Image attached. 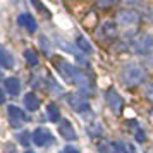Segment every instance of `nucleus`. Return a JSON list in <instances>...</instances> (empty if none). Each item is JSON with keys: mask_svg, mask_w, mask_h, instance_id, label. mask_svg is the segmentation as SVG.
<instances>
[{"mask_svg": "<svg viewBox=\"0 0 153 153\" xmlns=\"http://www.w3.org/2000/svg\"><path fill=\"white\" fill-rule=\"evenodd\" d=\"M107 103H108V107L114 110V114H120L122 105H124V100H122V97L115 91V88H110V90L107 91Z\"/></svg>", "mask_w": 153, "mask_h": 153, "instance_id": "obj_6", "label": "nucleus"}, {"mask_svg": "<svg viewBox=\"0 0 153 153\" xmlns=\"http://www.w3.org/2000/svg\"><path fill=\"white\" fill-rule=\"evenodd\" d=\"M17 22H19V26H22V28H26L29 31V33H35L36 31V21L35 17L31 14H21L19 16V19H17Z\"/></svg>", "mask_w": 153, "mask_h": 153, "instance_id": "obj_8", "label": "nucleus"}, {"mask_svg": "<svg viewBox=\"0 0 153 153\" xmlns=\"http://www.w3.org/2000/svg\"><path fill=\"white\" fill-rule=\"evenodd\" d=\"M5 90H7V93H10L12 97L19 95V91H21V83H19V79L9 77L7 81H5Z\"/></svg>", "mask_w": 153, "mask_h": 153, "instance_id": "obj_12", "label": "nucleus"}, {"mask_svg": "<svg viewBox=\"0 0 153 153\" xmlns=\"http://www.w3.org/2000/svg\"><path fill=\"white\" fill-rule=\"evenodd\" d=\"M24 107H26V110H29V112L38 110V107H40V100H38V97L33 95V93L24 95Z\"/></svg>", "mask_w": 153, "mask_h": 153, "instance_id": "obj_11", "label": "nucleus"}, {"mask_svg": "<svg viewBox=\"0 0 153 153\" xmlns=\"http://www.w3.org/2000/svg\"><path fill=\"white\" fill-rule=\"evenodd\" d=\"M59 132H60L65 139H69V141H74V139H76V131H74V127L71 126V122H67V120H64L62 124H60Z\"/></svg>", "mask_w": 153, "mask_h": 153, "instance_id": "obj_10", "label": "nucleus"}, {"mask_svg": "<svg viewBox=\"0 0 153 153\" xmlns=\"http://www.w3.org/2000/svg\"><path fill=\"white\" fill-rule=\"evenodd\" d=\"M119 21L124 22V24H134L138 21V14H134L131 10H126V12H120L119 14Z\"/></svg>", "mask_w": 153, "mask_h": 153, "instance_id": "obj_13", "label": "nucleus"}, {"mask_svg": "<svg viewBox=\"0 0 153 153\" xmlns=\"http://www.w3.org/2000/svg\"><path fill=\"white\" fill-rule=\"evenodd\" d=\"M0 79H2V71H0Z\"/></svg>", "mask_w": 153, "mask_h": 153, "instance_id": "obj_23", "label": "nucleus"}, {"mask_svg": "<svg viewBox=\"0 0 153 153\" xmlns=\"http://www.w3.org/2000/svg\"><path fill=\"white\" fill-rule=\"evenodd\" d=\"M146 98H148V100L153 103V84L148 88V91H146Z\"/></svg>", "mask_w": 153, "mask_h": 153, "instance_id": "obj_21", "label": "nucleus"}, {"mask_svg": "<svg viewBox=\"0 0 153 153\" xmlns=\"http://www.w3.org/2000/svg\"><path fill=\"white\" fill-rule=\"evenodd\" d=\"M64 153H79V150L74 148V146H65L64 148Z\"/></svg>", "mask_w": 153, "mask_h": 153, "instance_id": "obj_20", "label": "nucleus"}, {"mask_svg": "<svg viewBox=\"0 0 153 153\" xmlns=\"http://www.w3.org/2000/svg\"><path fill=\"white\" fill-rule=\"evenodd\" d=\"M132 124H134V136H136V139L138 141H145V132H143V129L136 122H132Z\"/></svg>", "mask_w": 153, "mask_h": 153, "instance_id": "obj_18", "label": "nucleus"}, {"mask_svg": "<svg viewBox=\"0 0 153 153\" xmlns=\"http://www.w3.org/2000/svg\"><path fill=\"white\" fill-rule=\"evenodd\" d=\"M53 64H55L57 71L62 74V77L65 79V81H69V83H74V79H76V74H77V69H74V67H72L69 62H65L64 59H55V60H53Z\"/></svg>", "mask_w": 153, "mask_h": 153, "instance_id": "obj_3", "label": "nucleus"}, {"mask_svg": "<svg viewBox=\"0 0 153 153\" xmlns=\"http://www.w3.org/2000/svg\"><path fill=\"white\" fill-rule=\"evenodd\" d=\"M120 77H122V81H124L126 86H136V84H141L143 81H145L146 72H145V69H143L139 64L131 62V64H127L124 69H122Z\"/></svg>", "mask_w": 153, "mask_h": 153, "instance_id": "obj_1", "label": "nucleus"}, {"mask_svg": "<svg viewBox=\"0 0 153 153\" xmlns=\"http://www.w3.org/2000/svg\"><path fill=\"white\" fill-rule=\"evenodd\" d=\"M47 114H48V119L52 120V122H59V120H60V110H59V107H57V105L50 103Z\"/></svg>", "mask_w": 153, "mask_h": 153, "instance_id": "obj_14", "label": "nucleus"}, {"mask_svg": "<svg viewBox=\"0 0 153 153\" xmlns=\"http://www.w3.org/2000/svg\"><path fill=\"white\" fill-rule=\"evenodd\" d=\"M14 65V57L9 53V50L5 47H2L0 45V67H4V69H10Z\"/></svg>", "mask_w": 153, "mask_h": 153, "instance_id": "obj_9", "label": "nucleus"}, {"mask_svg": "<svg viewBox=\"0 0 153 153\" xmlns=\"http://www.w3.org/2000/svg\"><path fill=\"white\" fill-rule=\"evenodd\" d=\"M4 102H5V97H4V91L0 90V105L4 103Z\"/></svg>", "mask_w": 153, "mask_h": 153, "instance_id": "obj_22", "label": "nucleus"}, {"mask_svg": "<svg viewBox=\"0 0 153 153\" xmlns=\"http://www.w3.org/2000/svg\"><path fill=\"white\" fill-rule=\"evenodd\" d=\"M17 138H19V143H21V145H29V132H21V134H19V136H17Z\"/></svg>", "mask_w": 153, "mask_h": 153, "instance_id": "obj_19", "label": "nucleus"}, {"mask_svg": "<svg viewBox=\"0 0 153 153\" xmlns=\"http://www.w3.org/2000/svg\"><path fill=\"white\" fill-rule=\"evenodd\" d=\"M102 31H103V35L107 36V38H114V36L117 35V28H115L114 22H105Z\"/></svg>", "mask_w": 153, "mask_h": 153, "instance_id": "obj_15", "label": "nucleus"}, {"mask_svg": "<svg viewBox=\"0 0 153 153\" xmlns=\"http://www.w3.org/2000/svg\"><path fill=\"white\" fill-rule=\"evenodd\" d=\"M7 110H9V120H10V126L12 127H19V126H22L28 120V115L24 114V110L17 108L14 105H10Z\"/></svg>", "mask_w": 153, "mask_h": 153, "instance_id": "obj_5", "label": "nucleus"}, {"mask_svg": "<svg viewBox=\"0 0 153 153\" xmlns=\"http://www.w3.org/2000/svg\"><path fill=\"white\" fill-rule=\"evenodd\" d=\"M31 136H33V143H35L36 146H47L53 141L52 132H50L48 129H45V127H38Z\"/></svg>", "mask_w": 153, "mask_h": 153, "instance_id": "obj_4", "label": "nucleus"}, {"mask_svg": "<svg viewBox=\"0 0 153 153\" xmlns=\"http://www.w3.org/2000/svg\"><path fill=\"white\" fill-rule=\"evenodd\" d=\"M24 59L29 65H38V55H36L35 50H26L24 52Z\"/></svg>", "mask_w": 153, "mask_h": 153, "instance_id": "obj_16", "label": "nucleus"}, {"mask_svg": "<svg viewBox=\"0 0 153 153\" xmlns=\"http://www.w3.org/2000/svg\"><path fill=\"white\" fill-rule=\"evenodd\" d=\"M77 47H79L81 50H84V52H91L90 43L86 42V38H84V36H77Z\"/></svg>", "mask_w": 153, "mask_h": 153, "instance_id": "obj_17", "label": "nucleus"}, {"mask_svg": "<svg viewBox=\"0 0 153 153\" xmlns=\"http://www.w3.org/2000/svg\"><path fill=\"white\" fill-rule=\"evenodd\" d=\"M132 48L134 52H138L141 55H146L150 50L153 48V38L146 33H141L139 36H136V40L132 42Z\"/></svg>", "mask_w": 153, "mask_h": 153, "instance_id": "obj_2", "label": "nucleus"}, {"mask_svg": "<svg viewBox=\"0 0 153 153\" xmlns=\"http://www.w3.org/2000/svg\"><path fill=\"white\" fill-rule=\"evenodd\" d=\"M67 102H69V105L76 112H86V110H90V102H88V100H86V97H83V95H69Z\"/></svg>", "mask_w": 153, "mask_h": 153, "instance_id": "obj_7", "label": "nucleus"}]
</instances>
